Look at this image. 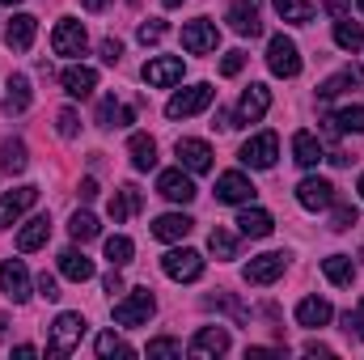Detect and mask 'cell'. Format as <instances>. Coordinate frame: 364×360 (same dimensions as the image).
<instances>
[{
    "mask_svg": "<svg viewBox=\"0 0 364 360\" xmlns=\"http://www.w3.org/2000/svg\"><path fill=\"white\" fill-rule=\"evenodd\" d=\"M85 318L81 314H60L55 322H51V339H47V352L51 356H73L77 348H81V339H85Z\"/></svg>",
    "mask_w": 364,
    "mask_h": 360,
    "instance_id": "cell-1",
    "label": "cell"
},
{
    "mask_svg": "<svg viewBox=\"0 0 364 360\" xmlns=\"http://www.w3.org/2000/svg\"><path fill=\"white\" fill-rule=\"evenodd\" d=\"M212 97H216V90H212L208 81H199V85H191V90L174 93V97L166 102V115H170V119H191V115L208 110V106H212Z\"/></svg>",
    "mask_w": 364,
    "mask_h": 360,
    "instance_id": "cell-2",
    "label": "cell"
},
{
    "mask_svg": "<svg viewBox=\"0 0 364 360\" xmlns=\"http://www.w3.org/2000/svg\"><path fill=\"white\" fill-rule=\"evenodd\" d=\"M153 309H157L153 292H149V288H136V292H127V297L114 305V322H119V327H144V322L153 318Z\"/></svg>",
    "mask_w": 364,
    "mask_h": 360,
    "instance_id": "cell-3",
    "label": "cell"
},
{
    "mask_svg": "<svg viewBox=\"0 0 364 360\" xmlns=\"http://www.w3.org/2000/svg\"><path fill=\"white\" fill-rule=\"evenodd\" d=\"M267 68H272L275 77H284V81H292L301 73V51H296V43L288 34H275L272 43H267Z\"/></svg>",
    "mask_w": 364,
    "mask_h": 360,
    "instance_id": "cell-4",
    "label": "cell"
},
{
    "mask_svg": "<svg viewBox=\"0 0 364 360\" xmlns=\"http://www.w3.org/2000/svg\"><path fill=\"white\" fill-rule=\"evenodd\" d=\"M275 157H279V136H275V132H259V136H250V140L242 144V162H246L250 170H272Z\"/></svg>",
    "mask_w": 364,
    "mask_h": 360,
    "instance_id": "cell-5",
    "label": "cell"
},
{
    "mask_svg": "<svg viewBox=\"0 0 364 360\" xmlns=\"http://www.w3.org/2000/svg\"><path fill=\"white\" fill-rule=\"evenodd\" d=\"M161 271L170 275V280H178V284H195L199 275H203V255L199 250H170L166 259H161Z\"/></svg>",
    "mask_w": 364,
    "mask_h": 360,
    "instance_id": "cell-6",
    "label": "cell"
},
{
    "mask_svg": "<svg viewBox=\"0 0 364 360\" xmlns=\"http://www.w3.org/2000/svg\"><path fill=\"white\" fill-rule=\"evenodd\" d=\"M216 43H220L216 21L195 17V21H186V26H182V47H186L191 55H208V51H216Z\"/></svg>",
    "mask_w": 364,
    "mask_h": 360,
    "instance_id": "cell-7",
    "label": "cell"
},
{
    "mask_svg": "<svg viewBox=\"0 0 364 360\" xmlns=\"http://www.w3.org/2000/svg\"><path fill=\"white\" fill-rule=\"evenodd\" d=\"M34 203H38V186H13V191H4L0 195V229L17 225Z\"/></svg>",
    "mask_w": 364,
    "mask_h": 360,
    "instance_id": "cell-8",
    "label": "cell"
},
{
    "mask_svg": "<svg viewBox=\"0 0 364 360\" xmlns=\"http://www.w3.org/2000/svg\"><path fill=\"white\" fill-rule=\"evenodd\" d=\"M85 43H90V34H85V26H81L77 17H64V21L51 30V47H55V55H81Z\"/></svg>",
    "mask_w": 364,
    "mask_h": 360,
    "instance_id": "cell-9",
    "label": "cell"
},
{
    "mask_svg": "<svg viewBox=\"0 0 364 360\" xmlns=\"http://www.w3.org/2000/svg\"><path fill=\"white\" fill-rule=\"evenodd\" d=\"M174 153H178V166L186 174H208V170H212V144H208V140L182 136L178 144H174Z\"/></svg>",
    "mask_w": 364,
    "mask_h": 360,
    "instance_id": "cell-10",
    "label": "cell"
},
{
    "mask_svg": "<svg viewBox=\"0 0 364 360\" xmlns=\"http://www.w3.org/2000/svg\"><path fill=\"white\" fill-rule=\"evenodd\" d=\"M296 203L305 212H322L335 203V182L331 179H301L296 182Z\"/></svg>",
    "mask_w": 364,
    "mask_h": 360,
    "instance_id": "cell-11",
    "label": "cell"
},
{
    "mask_svg": "<svg viewBox=\"0 0 364 360\" xmlns=\"http://www.w3.org/2000/svg\"><path fill=\"white\" fill-rule=\"evenodd\" d=\"M182 73H186V64H182L178 55H157V60L144 64V81H149L153 90H170V85H178Z\"/></svg>",
    "mask_w": 364,
    "mask_h": 360,
    "instance_id": "cell-12",
    "label": "cell"
},
{
    "mask_svg": "<svg viewBox=\"0 0 364 360\" xmlns=\"http://www.w3.org/2000/svg\"><path fill=\"white\" fill-rule=\"evenodd\" d=\"M267 110H272V90H267V85H250V90L242 93V102H237L233 127H242V123H259Z\"/></svg>",
    "mask_w": 364,
    "mask_h": 360,
    "instance_id": "cell-13",
    "label": "cell"
},
{
    "mask_svg": "<svg viewBox=\"0 0 364 360\" xmlns=\"http://www.w3.org/2000/svg\"><path fill=\"white\" fill-rule=\"evenodd\" d=\"M0 292H4L9 301H17V305L30 297V271H26L21 259H4V263H0Z\"/></svg>",
    "mask_w": 364,
    "mask_h": 360,
    "instance_id": "cell-14",
    "label": "cell"
},
{
    "mask_svg": "<svg viewBox=\"0 0 364 360\" xmlns=\"http://www.w3.org/2000/svg\"><path fill=\"white\" fill-rule=\"evenodd\" d=\"M259 9H263V0H229V26H233L242 38H255V34H263Z\"/></svg>",
    "mask_w": 364,
    "mask_h": 360,
    "instance_id": "cell-15",
    "label": "cell"
},
{
    "mask_svg": "<svg viewBox=\"0 0 364 360\" xmlns=\"http://www.w3.org/2000/svg\"><path fill=\"white\" fill-rule=\"evenodd\" d=\"M284 268H288V255H284V250H272V255L250 259L242 275H246V284H275V280L284 275Z\"/></svg>",
    "mask_w": 364,
    "mask_h": 360,
    "instance_id": "cell-16",
    "label": "cell"
},
{
    "mask_svg": "<svg viewBox=\"0 0 364 360\" xmlns=\"http://www.w3.org/2000/svg\"><path fill=\"white\" fill-rule=\"evenodd\" d=\"M157 195L170 199V203H191L195 199V182H191V174H182V166L178 170H161L157 174Z\"/></svg>",
    "mask_w": 364,
    "mask_h": 360,
    "instance_id": "cell-17",
    "label": "cell"
},
{
    "mask_svg": "<svg viewBox=\"0 0 364 360\" xmlns=\"http://www.w3.org/2000/svg\"><path fill=\"white\" fill-rule=\"evenodd\" d=\"M216 199L220 203H250L255 199V182L246 179L242 170H229L216 179Z\"/></svg>",
    "mask_w": 364,
    "mask_h": 360,
    "instance_id": "cell-18",
    "label": "cell"
},
{
    "mask_svg": "<svg viewBox=\"0 0 364 360\" xmlns=\"http://www.w3.org/2000/svg\"><path fill=\"white\" fill-rule=\"evenodd\" d=\"M186 352L191 356H225L229 352V331L225 327H203V331H195V339L186 344Z\"/></svg>",
    "mask_w": 364,
    "mask_h": 360,
    "instance_id": "cell-19",
    "label": "cell"
},
{
    "mask_svg": "<svg viewBox=\"0 0 364 360\" xmlns=\"http://www.w3.org/2000/svg\"><path fill=\"white\" fill-rule=\"evenodd\" d=\"M60 85H64L68 97H90L97 90V73H93L90 64H73V68L60 73Z\"/></svg>",
    "mask_w": 364,
    "mask_h": 360,
    "instance_id": "cell-20",
    "label": "cell"
},
{
    "mask_svg": "<svg viewBox=\"0 0 364 360\" xmlns=\"http://www.w3.org/2000/svg\"><path fill=\"white\" fill-rule=\"evenodd\" d=\"M34 34H38V17L17 13V17L9 21V30H4V43H9L13 51H30V47H34Z\"/></svg>",
    "mask_w": 364,
    "mask_h": 360,
    "instance_id": "cell-21",
    "label": "cell"
},
{
    "mask_svg": "<svg viewBox=\"0 0 364 360\" xmlns=\"http://www.w3.org/2000/svg\"><path fill=\"white\" fill-rule=\"evenodd\" d=\"M47 238H51V216H30V221L21 225V233H17V250L30 255V250L47 246Z\"/></svg>",
    "mask_w": 364,
    "mask_h": 360,
    "instance_id": "cell-22",
    "label": "cell"
},
{
    "mask_svg": "<svg viewBox=\"0 0 364 360\" xmlns=\"http://www.w3.org/2000/svg\"><path fill=\"white\" fill-rule=\"evenodd\" d=\"M191 229H195V221L182 216V212H166V216L153 221V238H157V242H182Z\"/></svg>",
    "mask_w": 364,
    "mask_h": 360,
    "instance_id": "cell-23",
    "label": "cell"
},
{
    "mask_svg": "<svg viewBox=\"0 0 364 360\" xmlns=\"http://www.w3.org/2000/svg\"><path fill=\"white\" fill-rule=\"evenodd\" d=\"M127 123H136V110L132 106H123V102H114V97H102L97 102V127H127Z\"/></svg>",
    "mask_w": 364,
    "mask_h": 360,
    "instance_id": "cell-24",
    "label": "cell"
},
{
    "mask_svg": "<svg viewBox=\"0 0 364 360\" xmlns=\"http://www.w3.org/2000/svg\"><path fill=\"white\" fill-rule=\"evenodd\" d=\"M331 318H335V309H331L326 297H305V301L296 305V322H301V327H326Z\"/></svg>",
    "mask_w": 364,
    "mask_h": 360,
    "instance_id": "cell-25",
    "label": "cell"
},
{
    "mask_svg": "<svg viewBox=\"0 0 364 360\" xmlns=\"http://www.w3.org/2000/svg\"><path fill=\"white\" fill-rule=\"evenodd\" d=\"M127 153H132V166H136V170H153V166H157V140L144 136V132H132Z\"/></svg>",
    "mask_w": 364,
    "mask_h": 360,
    "instance_id": "cell-26",
    "label": "cell"
},
{
    "mask_svg": "<svg viewBox=\"0 0 364 360\" xmlns=\"http://www.w3.org/2000/svg\"><path fill=\"white\" fill-rule=\"evenodd\" d=\"M292 162L305 166V170H314V166L322 162V144H318L314 132H296V136H292Z\"/></svg>",
    "mask_w": 364,
    "mask_h": 360,
    "instance_id": "cell-27",
    "label": "cell"
},
{
    "mask_svg": "<svg viewBox=\"0 0 364 360\" xmlns=\"http://www.w3.org/2000/svg\"><path fill=\"white\" fill-rule=\"evenodd\" d=\"M26 166H30V153H26V144H21L17 136H9V140L0 144V170L13 179V174H26Z\"/></svg>",
    "mask_w": 364,
    "mask_h": 360,
    "instance_id": "cell-28",
    "label": "cell"
},
{
    "mask_svg": "<svg viewBox=\"0 0 364 360\" xmlns=\"http://www.w3.org/2000/svg\"><path fill=\"white\" fill-rule=\"evenodd\" d=\"M140 203H144V199H140V191H136V186H119V191H114V199H110V221H114V225L132 221V216L140 212Z\"/></svg>",
    "mask_w": 364,
    "mask_h": 360,
    "instance_id": "cell-29",
    "label": "cell"
},
{
    "mask_svg": "<svg viewBox=\"0 0 364 360\" xmlns=\"http://www.w3.org/2000/svg\"><path fill=\"white\" fill-rule=\"evenodd\" d=\"M60 275H64V280H73V284H85V280H93V259H85L81 250H73V246H68V250L60 255Z\"/></svg>",
    "mask_w": 364,
    "mask_h": 360,
    "instance_id": "cell-30",
    "label": "cell"
},
{
    "mask_svg": "<svg viewBox=\"0 0 364 360\" xmlns=\"http://www.w3.org/2000/svg\"><path fill=\"white\" fill-rule=\"evenodd\" d=\"M237 229H242V238H272L275 221H272V212H263V208H246L237 216Z\"/></svg>",
    "mask_w": 364,
    "mask_h": 360,
    "instance_id": "cell-31",
    "label": "cell"
},
{
    "mask_svg": "<svg viewBox=\"0 0 364 360\" xmlns=\"http://www.w3.org/2000/svg\"><path fill=\"white\" fill-rule=\"evenodd\" d=\"M30 81L21 77V73H13L9 77V93H4V115H26L30 110Z\"/></svg>",
    "mask_w": 364,
    "mask_h": 360,
    "instance_id": "cell-32",
    "label": "cell"
},
{
    "mask_svg": "<svg viewBox=\"0 0 364 360\" xmlns=\"http://www.w3.org/2000/svg\"><path fill=\"white\" fill-rule=\"evenodd\" d=\"M360 81H364V68H343V73H335L331 81H322L318 97H322V102H331V97H339V93L348 90V85H360Z\"/></svg>",
    "mask_w": 364,
    "mask_h": 360,
    "instance_id": "cell-33",
    "label": "cell"
},
{
    "mask_svg": "<svg viewBox=\"0 0 364 360\" xmlns=\"http://www.w3.org/2000/svg\"><path fill=\"white\" fill-rule=\"evenodd\" d=\"M275 13L284 17V21H292V26H309L314 21V4L309 0H272Z\"/></svg>",
    "mask_w": 364,
    "mask_h": 360,
    "instance_id": "cell-34",
    "label": "cell"
},
{
    "mask_svg": "<svg viewBox=\"0 0 364 360\" xmlns=\"http://www.w3.org/2000/svg\"><path fill=\"white\" fill-rule=\"evenodd\" d=\"M322 271H326V280L339 284V288L356 280V263H352L348 255H331V259H322Z\"/></svg>",
    "mask_w": 364,
    "mask_h": 360,
    "instance_id": "cell-35",
    "label": "cell"
},
{
    "mask_svg": "<svg viewBox=\"0 0 364 360\" xmlns=\"http://www.w3.org/2000/svg\"><path fill=\"white\" fill-rule=\"evenodd\" d=\"M326 123H331V132H356V136H360L364 132V106H343V110H335Z\"/></svg>",
    "mask_w": 364,
    "mask_h": 360,
    "instance_id": "cell-36",
    "label": "cell"
},
{
    "mask_svg": "<svg viewBox=\"0 0 364 360\" xmlns=\"http://www.w3.org/2000/svg\"><path fill=\"white\" fill-rule=\"evenodd\" d=\"M335 43H339L343 51H360V47H364L360 21H348V17H339V21H335Z\"/></svg>",
    "mask_w": 364,
    "mask_h": 360,
    "instance_id": "cell-37",
    "label": "cell"
},
{
    "mask_svg": "<svg viewBox=\"0 0 364 360\" xmlns=\"http://www.w3.org/2000/svg\"><path fill=\"white\" fill-rule=\"evenodd\" d=\"M208 250H212L216 259H237V238H233L229 229H220V225H216V229L208 233Z\"/></svg>",
    "mask_w": 364,
    "mask_h": 360,
    "instance_id": "cell-38",
    "label": "cell"
},
{
    "mask_svg": "<svg viewBox=\"0 0 364 360\" xmlns=\"http://www.w3.org/2000/svg\"><path fill=\"white\" fill-rule=\"evenodd\" d=\"M132 255H136V242H132V238H123V233L106 238V259H110V268H123V263H132Z\"/></svg>",
    "mask_w": 364,
    "mask_h": 360,
    "instance_id": "cell-39",
    "label": "cell"
},
{
    "mask_svg": "<svg viewBox=\"0 0 364 360\" xmlns=\"http://www.w3.org/2000/svg\"><path fill=\"white\" fill-rule=\"evenodd\" d=\"M93 348H97V356H102V360H110V356H136V352H132V348H127V344L114 335V331H102Z\"/></svg>",
    "mask_w": 364,
    "mask_h": 360,
    "instance_id": "cell-40",
    "label": "cell"
},
{
    "mask_svg": "<svg viewBox=\"0 0 364 360\" xmlns=\"http://www.w3.org/2000/svg\"><path fill=\"white\" fill-rule=\"evenodd\" d=\"M68 233H73V242H93V238H97V221H93L90 212H73Z\"/></svg>",
    "mask_w": 364,
    "mask_h": 360,
    "instance_id": "cell-41",
    "label": "cell"
},
{
    "mask_svg": "<svg viewBox=\"0 0 364 360\" xmlns=\"http://www.w3.org/2000/svg\"><path fill=\"white\" fill-rule=\"evenodd\" d=\"M203 309H225V314H233V322H246L250 314L229 297V292H216V297H203Z\"/></svg>",
    "mask_w": 364,
    "mask_h": 360,
    "instance_id": "cell-42",
    "label": "cell"
},
{
    "mask_svg": "<svg viewBox=\"0 0 364 360\" xmlns=\"http://www.w3.org/2000/svg\"><path fill=\"white\" fill-rule=\"evenodd\" d=\"M55 132H60L64 140H73V136L81 132V115H77L73 106H68V110H60V115H55Z\"/></svg>",
    "mask_w": 364,
    "mask_h": 360,
    "instance_id": "cell-43",
    "label": "cell"
},
{
    "mask_svg": "<svg viewBox=\"0 0 364 360\" xmlns=\"http://www.w3.org/2000/svg\"><path fill=\"white\" fill-rule=\"evenodd\" d=\"M356 225V208L352 203H335V212H331V229L335 233H348Z\"/></svg>",
    "mask_w": 364,
    "mask_h": 360,
    "instance_id": "cell-44",
    "label": "cell"
},
{
    "mask_svg": "<svg viewBox=\"0 0 364 360\" xmlns=\"http://www.w3.org/2000/svg\"><path fill=\"white\" fill-rule=\"evenodd\" d=\"M170 356H182L178 339H166V335H161V339H153V344H149V360H170Z\"/></svg>",
    "mask_w": 364,
    "mask_h": 360,
    "instance_id": "cell-45",
    "label": "cell"
},
{
    "mask_svg": "<svg viewBox=\"0 0 364 360\" xmlns=\"http://www.w3.org/2000/svg\"><path fill=\"white\" fill-rule=\"evenodd\" d=\"M161 38H166V21H161V17H149V21L140 26V43L153 47V43H161Z\"/></svg>",
    "mask_w": 364,
    "mask_h": 360,
    "instance_id": "cell-46",
    "label": "cell"
},
{
    "mask_svg": "<svg viewBox=\"0 0 364 360\" xmlns=\"http://www.w3.org/2000/svg\"><path fill=\"white\" fill-rule=\"evenodd\" d=\"M343 331L364 339V297H360V305H356V314H343Z\"/></svg>",
    "mask_w": 364,
    "mask_h": 360,
    "instance_id": "cell-47",
    "label": "cell"
},
{
    "mask_svg": "<svg viewBox=\"0 0 364 360\" xmlns=\"http://www.w3.org/2000/svg\"><path fill=\"white\" fill-rule=\"evenodd\" d=\"M97 51H102V64H119V60H123V43H119V38H102Z\"/></svg>",
    "mask_w": 364,
    "mask_h": 360,
    "instance_id": "cell-48",
    "label": "cell"
},
{
    "mask_svg": "<svg viewBox=\"0 0 364 360\" xmlns=\"http://www.w3.org/2000/svg\"><path fill=\"white\" fill-rule=\"evenodd\" d=\"M242 68H246V51H229V55L220 60V73H225V77H237Z\"/></svg>",
    "mask_w": 364,
    "mask_h": 360,
    "instance_id": "cell-49",
    "label": "cell"
},
{
    "mask_svg": "<svg viewBox=\"0 0 364 360\" xmlns=\"http://www.w3.org/2000/svg\"><path fill=\"white\" fill-rule=\"evenodd\" d=\"M38 297H43V301H60V284H55V275H47V271L38 275Z\"/></svg>",
    "mask_w": 364,
    "mask_h": 360,
    "instance_id": "cell-50",
    "label": "cell"
},
{
    "mask_svg": "<svg viewBox=\"0 0 364 360\" xmlns=\"http://www.w3.org/2000/svg\"><path fill=\"white\" fill-rule=\"evenodd\" d=\"M102 284H106V292H123V275H119V268L106 271V280H102Z\"/></svg>",
    "mask_w": 364,
    "mask_h": 360,
    "instance_id": "cell-51",
    "label": "cell"
},
{
    "mask_svg": "<svg viewBox=\"0 0 364 360\" xmlns=\"http://www.w3.org/2000/svg\"><path fill=\"white\" fill-rule=\"evenodd\" d=\"M301 352H305V356H331V348H326V344H318V339H309Z\"/></svg>",
    "mask_w": 364,
    "mask_h": 360,
    "instance_id": "cell-52",
    "label": "cell"
},
{
    "mask_svg": "<svg viewBox=\"0 0 364 360\" xmlns=\"http://www.w3.org/2000/svg\"><path fill=\"white\" fill-rule=\"evenodd\" d=\"M81 199L90 203V199H97V179H85L81 182Z\"/></svg>",
    "mask_w": 364,
    "mask_h": 360,
    "instance_id": "cell-53",
    "label": "cell"
},
{
    "mask_svg": "<svg viewBox=\"0 0 364 360\" xmlns=\"http://www.w3.org/2000/svg\"><path fill=\"white\" fill-rule=\"evenodd\" d=\"M13 356H38V348H30V344H17V348H13Z\"/></svg>",
    "mask_w": 364,
    "mask_h": 360,
    "instance_id": "cell-54",
    "label": "cell"
},
{
    "mask_svg": "<svg viewBox=\"0 0 364 360\" xmlns=\"http://www.w3.org/2000/svg\"><path fill=\"white\" fill-rule=\"evenodd\" d=\"M81 4H85V9H90V13H102V9H106V4H110V0H81Z\"/></svg>",
    "mask_w": 364,
    "mask_h": 360,
    "instance_id": "cell-55",
    "label": "cell"
},
{
    "mask_svg": "<svg viewBox=\"0 0 364 360\" xmlns=\"http://www.w3.org/2000/svg\"><path fill=\"white\" fill-rule=\"evenodd\" d=\"M4 331H9V318H4V314H0V339H4Z\"/></svg>",
    "mask_w": 364,
    "mask_h": 360,
    "instance_id": "cell-56",
    "label": "cell"
},
{
    "mask_svg": "<svg viewBox=\"0 0 364 360\" xmlns=\"http://www.w3.org/2000/svg\"><path fill=\"white\" fill-rule=\"evenodd\" d=\"M161 4H166V9H178L182 0H161Z\"/></svg>",
    "mask_w": 364,
    "mask_h": 360,
    "instance_id": "cell-57",
    "label": "cell"
},
{
    "mask_svg": "<svg viewBox=\"0 0 364 360\" xmlns=\"http://www.w3.org/2000/svg\"><path fill=\"white\" fill-rule=\"evenodd\" d=\"M356 191H360V199H364V174H360V186H356Z\"/></svg>",
    "mask_w": 364,
    "mask_h": 360,
    "instance_id": "cell-58",
    "label": "cell"
},
{
    "mask_svg": "<svg viewBox=\"0 0 364 360\" xmlns=\"http://www.w3.org/2000/svg\"><path fill=\"white\" fill-rule=\"evenodd\" d=\"M0 4H21V0H0Z\"/></svg>",
    "mask_w": 364,
    "mask_h": 360,
    "instance_id": "cell-59",
    "label": "cell"
},
{
    "mask_svg": "<svg viewBox=\"0 0 364 360\" xmlns=\"http://www.w3.org/2000/svg\"><path fill=\"white\" fill-rule=\"evenodd\" d=\"M356 9H360V13H364V0H356Z\"/></svg>",
    "mask_w": 364,
    "mask_h": 360,
    "instance_id": "cell-60",
    "label": "cell"
},
{
    "mask_svg": "<svg viewBox=\"0 0 364 360\" xmlns=\"http://www.w3.org/2000/svg\"><path fill=\"white\" fill-rule=\"evenodd\" d=\"M127 4H136V0H127Z\"/></svg>",
    "mask_w": 364,
    "mask_h": 360,
    "instance_id": "cell-61",
    "label": "cell"
},
{
    "mask_svg": "<svg viewBox=\"0 0 364 360\" xmlns=\"http://www.w3.org/2000/svg\"><path fill=\"white\" fill-rule=\"evenodd\" d=\"M360 259H364V250H360Z\"/></svg>",
    "mask_w": 364,
    "mask_h": 360,
    "instance_id": "cell-62",
    "label": "cell"
}]
</instances>
